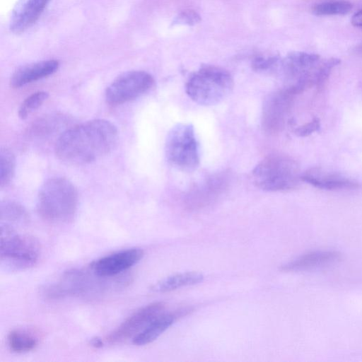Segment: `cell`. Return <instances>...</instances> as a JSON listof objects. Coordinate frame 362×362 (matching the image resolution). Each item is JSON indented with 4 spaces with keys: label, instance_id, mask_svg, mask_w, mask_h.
I'll use <instances>...</instances> for the list:
<instances>
[{
    "label": "cell",
    "instance_id": "2e32d148",
    "mask_svg": "<svg viewBox=\"0 0 362 362\" xmlns=\"http://www.w3.org/2000/svg\"><path fill=\"white\" fill-rule=\"evenodd\" d=\"M340 253L334 250H317L307 252L297 259L282 265L284 272L308 270L332 264L340 259Z\"/></svg>",
    "mask_w": 362,
    "mask_h": 362
},
{
    "label": "cell",
    "instance_id": "ba28073f",
    "mask_svg": "<svg viewBox=\"0 0 362 362\" xmlns=\"http://www.w3.org/2000/svg\"><path fill=\"white\" fill-rule=\"evenodd\" d=\"M154 78L144 71H129L118 76L107 86L105 99L111 105H119L144 95L154 86Z\"/></svg>",
    "mask_w": 362,
    "mask_h": 362
},
{
    "label": "cell",
    "instance_id": "8992f818",
    "mask_svg": "<svg viewBox=\"0 0 362 362\" xmlns=\"http://www.w3.org/2000/svg\"><path fill=\"white\" fill-rule=\"evenodd\" d=\"M40 245L34 238L16 233L8 223H1L0 261L6 269L18 271L35 266L40 256Z\"/></svg>",
    "mask_w": 362,
    "mask_h": 362
},
{
    "label": "cell",
    "instance_id": "484cf974",
    "mask_svg": "<svg viewBox=\"0 0 362 362\" xmlns=\"http://www.w3.org/2000/svg\"><path fill=\"white\" fill-rule=\"evenodd\" d=\"M281 61L276 56H257L252 60L251 66L255 71H268L280 67Z\"/></svg>",
    "mask_w": 362,
    "mask_h": 362
},
{
    "label": "cell",
    "instance_id": "30bf717a",
    "mask_svg": "<svg viewBox=\"0 0 362 362\" xmlns=\"http://www.w3.org/2000/svg\"><path fill=\"white\" fill-rule=\"evenodd\" d=\"M230 178L226 171L209 175L189 191L185 199L186 207L198 210L210 205L227 189Z\"/></svg>",
    "mask_w": 362,
    "mask_h": 362
},
{
    "label": "cell",
    "instance_id": "4fadbf2b",
    "mask_svg": "<svg viewBox=\"0 0 362 362\" xmlns=\"http://www.w3.org/2000/svg\"><path fill=\"white\" fill-rule=\"evenodd\" d=\"M49 0H18L10 20V30L19 34L31 27L40 18Z\"/></svg>",
    "mask_w": 362,
    "mask_h": 362
},
{
    "label": "cell",
    "instance_id": "6da1fadb",
    "mask_svg": "<svg viewBox=\"0 0 362 362\" xmlns=\"http://www.w3.org/2000/svg\"><path fill=\"white\" fill-rule=\"evenodd\" d=\"M118 140L117 127L96 119L67 128L56 140L57 158L70 165L90 163L111 152Z\"/></svg>",
    "mask_w": 362,
    "mask_h": 362
},
{
    "label": "cell",
    "instance_id": "7c38bea8",
    "mask_svg": "<svg viewBox=\"0 0 362 362\" xmlns=\"http://www.w3.org/2000/svg\"><path fill=\"white\" fill-rule=\"evenodd\" d=\"M143 256L144 251L141 249L129 248L94 260L89 267L98 276H116L139 262Z\"/></svg>",
    "mask_w": 362,
    "mask_h": 362
},
{
    "label": "cell",
    "instance_id": "5bb4252c",
    "mask_svg": "<svg viewBox=\"0 0 362 362\" xmlns=\"http://www.w3.org/2000/svg\"><path fill=\"white\" fill-rule=\"evenodd\" d=\"M59 66L55 59L30 63L18 68L11 75L10 85L18 88L47 77L57 71Z\"/></svg>",
    "mask_w": 362,
    "mask_h": 362
},
{
    "label": "cell",
    "instance_id": "44dd1931",
    "mask_svg": "<svg viewBox=\"0 0 362 362\" xmlns=\"http://www.w3.org/2000/svg\"><path fill=\"white\" fill-rule=\"evenodd\" d=\"M0 216L1 221L11 225L12 223H25L28 221L26 209L19 203L6 200L1 202Z\"/></svg>",
    "mask_w": 362,
    "mask_h": 362
},
{
    "label": "cell",
    "instance_id": "52a82bcc",
    "mask_svg": "<svg viewBox=\"0 0 362 362\" xmlns=\"http://www.w3.org/2000/svg\"><path fill=\"white\" fill-rule=\"evenodd\" d=\"M165 151L168 163L173 167L185 172L194 170L199 163V151L193 126H174L168 134Z\"/></svg>",
    "mask_w": 362,
    "mask_h": 362
},
{
    "label": "cell",
    "instance_id": "9a60e30c",
    "mask_svg": "<svg viewBox=\"0 0 362 362\" xmlns=\"http://www.w3.org/2000/svg\"><path fill=\"white\" fill-rule=\"evenodd\" d=\"M189 310H178L173 313H162L151 322L133 338V343L143 346L151 343L167 330L179 317L185 315Z\"/></svg>",
    "mask_w": 362,
    "mask_h": 362
},
{
    "label": "cell",
    "instance_id": "e0dca14e",
    "mask_svg": "<svg viewBox=\"0 0 362 362\" xmlns=\"http://www.w3.org/2000/svg\"><path fill=\"white\" fill-rule=\"evenodd\" d=\"M301 180L313 186L327 190L354 188L358 184L341 175L310 169L301 175Z\"/></svg>",
    "mask_w": 362,
    "mask_h": 362
},
{
    "label": "cell",
    "instance_id": "8fae6325",
    "mask_svg": "<svg viewBox=\"0 0 362 362\" xmlns=\"http://www.w3.org/2000/svg\"><path fill=\"white\" fill-rule=\"evenodd\" d=\"M165 308L163 302H154L139 308L110 333L107 340L110 344H115L134 337L162 314Z\"/></svg>",
    "mask_w": 362,
    "mask_h": 362
},
{
    "label": "cell",
    "instance_id": "277c9868",
    "mask_svg": "<svg viewBox=\"0 0 362 362\" xmlns=\"http://www.w3.org/2000/svg\"><path fill=\"white\" fill-rule=\"evenodd\" d=\"M233 84V77L227 70L214 65H204L189 76L185 91L197 104L214 105L230 93Z\"/></svg>",
    "mask_w": 362,
    "mask_h": 362
},
{
    "label": "cell",
    "instance_id": "d6986e66",
    "mask_svg": "<svg viewBox=\"0 0 362 362\" xmlns=\"http://www.w3.org/2000/svg\"><path fill=\"white\" fill-rule=\"evenodd\" d=\"M64 119L61 115H49L39 119L33 124L29 129V134L33 138H46L52 136L64 127Z\"/></svg>",
    "mask_w": 362,
    "mask_h": 362
},
{
    "label": "cell",
    "instance_id": "d4e9b609",
    "mask_svg": "<svg viewBox=\"0 0 362 362\" xmlns=\"http://www.w3.org/2000/svg\"><path fill=\"white\" fill-rule=\"evenodd\" d=\"M340 63L337 58H330L320 62L314 71V86H321L328 78L332 70Z\"/></svg>",
    "mask_w": 362,
    "mask_h": 362
},
{
    "label": "cell",
    "instance_id": "ffe728a7",
    "mask_svg": "<svg viewBox=\"0 0 362 362\" xmlns=\"http://www.w3.org/2000/svg\"><path fill=\"white\" fill-rule=\"evenodd\" d=\"M37 343V337L25 330L13 329L7 336L9 349L18 354L27 353L35 349Z\"/></svg>",
    "mask_w": 362,
    "mask_h": 362
},
{
    "label": "cell",
    "instance_id": "7a4b0ae2",
    "mask_svg": "<svg viewBox=\"0 0 362 362\" xmlns=\"http://www.w3.org/2000/svg\"><path fill=\"white\" fill-rule=\"evenodd\" d=\"M36 206L38 214L45 221L52 223H69L77 211L76 188L66 178H49L39 190Z\"/></svg>",
    "mask_w": 362,
    "mask_h": 362
},
{
    "label": "cell",
    "instance_id": "3957f363",
    "mask_svg": "<svg viewBox=\"0 0 362 362\" xmlns=\"http://www.w3.org/2000/svg\"><path fill=\"white\" fill-rule=\"evenodd\" d=\"M128 279L123 276H94L80 269L65 272L58 281L42 288V295L47 299L56 300L69 296L95 295L111 288L125 286Z\"/></svg>",
    "mask_w": 362,
    "mask_h": 362
},
{
    "label": "cell",
    "instance_id": "5b68a950",
    "mask_svg": "<svg viewBox=\"0 0 362 362\" xmlns=\"http://www.w3.org/2000/svg\"><path fill=\"white\" fill-rule=\"evenodd\" d=\"M254 185L267 192H281L296 188L301 180L297 163L291 158L274 154L262 160L252 171Z\"/></svg>",
    "mask_w": 362,
    "mask_h": 362
},
{
    "label": "cell",
    "instance_id": "7402d4cb",
    "mask_svg": "<svg viewBox=\"0 0 362 362\" xmlns=\"http://www.w3.org/2000/svg\"><path fill=\"white\" fill-rule=\"evenodd\" d=\"M16 170V158L11 151L7 148L0 150V187L8 186L11 182Z\"/></svg>",
    "mask_w": 362,
    "mask_h": 362
},
{
    "label": "cell",
    "instance_id": "603a6c76",
    "mask_svg": "<svg viewBox=\"0 0 362 362\" xmlns=\"http://www.w3.org/2000/svg\"><path fill=\"white\" fill-rule=\"evenodd\" d=\"M352 4L346 1H327L318 4L313 8L316 16L344 15L352 9Z\"/></svg>",
    "mask_w": 362,
    "mask_h": 362
},
{
    "label": "cell",
    "instance_id": "cb8c5ba5",
    "mask_svg": "<svg viewBox=\"0 0 362 362\" xmlns=\"http://www.w3.org/2000/svg\"><path fill=\"white\" fill-rule=\"evenodd\" d=\"M48 96V93L45 91H37L29 95L19 107L18 117L21 119H26L30 114L43 104Z\"/></svg>",
    "mask_w": 362,
    "mask_h": 362
},
{
    "label": "cell",
    "instance_id": "ac0fdd59",
    "mask_svg": "<svg viewBox=\"0 0 362 362\" xmlns=\"http://www.w3.org/2000/svg\"><path fill=\"white\" fill-rule=\"evenodd\" d=\"M204 276L199 272H188L168 276L156 284L151 289L157 293H165L177 288L202 282Z\"/></svg>",
    "mask_w": 362,
    "mask_h": 362
},
{
    "label": "cell",
    "instance_id": "83f0119b",
    "mask_svg": "<svg viewBox=\"0 0 362 362\" xmlns=\"http://www.w3.org/2000/svg\"><path fill=\"white\" fill-rule=\"evenodd\" d=\"M320 127V123L319 119L314 118L311 121L297 127L295 129V134L298 136H308L318 131Z\"/></svg>",
    "mask_w": 362,
    "mask_h": 362
},
{
    "label": "cell",
    "instance_id": "4316f807",
    "mask_svg": "<svg viewBox=\"0 0 362 362\" xmlns=\"http://www.w3.org/2000/svg\"><path fill=\"white\" fill-rule=\"evenodd\" d=\"M202 21L200 15L194 10L186 9L179 13L173 20L172 25H195Z\"/></svg>",
    "mask_w": 362,
    "mask_h": 362
},
{
    "label": "cell",
    "instance_id": "f1b7e54d",
    "mask_svg": "<svg viewBox=\"0 0 362 362\" xmlns=\"http://www.w3.org/2000/svg\"><path fill=\"white\" fill-rule=\"evenodd\" d=\"M351 23L355 27L362 28V10L358 11L353 15Z\"/></svg>",
    "mask_w": 362,
    "mask_h": 362
},
{
    "label": "cell",
    "instance_id": "9c48e42d",
    "mask_svg": "<svg viewBox=\"0 0 362 362\" xmlns=\"http://www.w3.org/2000/svg\"><path fill=\"white\" fill-rule=\"evenodd\" d=\"M296 96L290 89H283L270 94L265 100L262 115V125L268 134H276L281 131L287 115Z\"/></svg>",
    "mask_w": 362,
    "mask_h": 362
},
{
    "label": "cell",
    "instance_id": "f546056e",
    "mask_svg": "<svg viewBox=\"0 0 362 362\" xmlns=\"http://www.w3.org/2000/svg\"><path fill=\"white\" fill-rule=\"evenodd\" d=\"M90 344L96 349H99L103 346V341L99 337H93L90 340Z\"/></svg>",
    "mask_w": 362,
    "mask_h": 362
}]
</instances>
